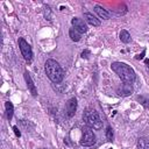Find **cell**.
I'll return each instance as SVG.
<instances>
[{
	"mask_svg": "<svg viewBox=\"0 0 149 149\" xmlns=\"http://www.w3.org/2000/svg\"><path fill=\"white\" fill-rule=\"evenodd\" d=\"M111 69L118 74V77L123 83L132 84L135 80V78H136L135 71L128 64H126V63H122V62H113L111 64Z\"/></svg>",
	"mask_w": 149,
	"mask_h": 149,
	"instance_id": "6da1fadb",
	"label": "cell"
},
{
	"mask_svg": "<svg viewBox=\"0 0 149 149\" xmlns=\"http://www.w3.org/2000/svg\"><path fill=\"white\" fill-rule=\"evenodd\" d=\"M44 69H45V74L52 83L58 84L64 79V71L59 65V63L56 62L55 59H51V58L47 59L44 64Z\"/></svg>",
	"mask_w": 149,
	"mask_h": 149,
	"instance_id": "7a4b0ae2",
	"label": "cell"
},
{
	"mask_svg": "<svg viewBox=\"0 0 149 149\" xmlns=\"http://www.w3.org/2000/svg\"><path fill=\"white\" fill-rule=\"evenodd\" d=\"M83 121L85 122L86 126H88L92 129H101L102 128V121L98 114L97 111L94 109H86L83 113Z\"/></svg>",
	"mask_w": 149,
	"mask_h": 149,
	"instance_id": "3957f363",
	"label": "cell"
},
{
	"mask_svg": "<svg viewBox=\"0 0 149 149\" xmlns=\"http://www.w3.org/2000/svg\"><path fill=\"white\" fill-rule=\"evenodd\" d=\"M95 143V134L93 133V129L88 126L83 127L81 129V137H80V144L84 147H91Z\"/></svg>",
	"mask_w": 149,
	"mask_h": 149,
	"instance_id": "277c9868",
	"label": "cell"
},
{
	"mask_svg": "<svg viewBox=\"0 0 149 149\" xmlns=\"http://www.w3.org/2000/svg\"><path fill=\"white\" fill-rule=\"evenodd\" d=\"M19 48H20V51L23 56V58L30 63L33 61V50H31V47L30 44L24 40V38H19Z\"/></svg>",
	"mask_w": 149,
	"mask_h": 149,
	"instance_id": "5b68a950",
	"label": "cell"
},
{
	"mask_svg": "<svg viewBox=\"0 0 149 149\" xmlns=\"http://www.w3.org/2000/svg\"><path fill=\"white\" fill-rule=\"evenodd\" d=\"M71 24H72V28H74L80 34H84V33L87 31V26H86L85 21L80 17H72Z\"/></svg>",
	"mask_w": 149,
	"mask_h": 149,
	"instance_id": "8992f818",
	"label": "cell"
},
{
	"mask_svg": "<svg viewBox=\"0 0 149 149\" xmlns=\"http://www.w3.org/2000/svg\"><path fill=\"white\" fill-rule=\"evenodd\" d=\"M76 111H77V99L70 98L65 104V112H66L68 118H72L74 115Z\"/></svg>",
	"mask_w": 149,
	"mask_h": 149,
	"instance_id": "52a82bcc",
	"label": "cell"
},
{
	"mask_svg": "<svg viewBox=\"0 0 149 149\" xmlns=\"http://www.w3.org/2000/svg\"><path fill=\"white\" fill-rule=\"evenodd\" d=\"M132 92H133L132 84H128V83H123L116 88V93L121 97H127V95L132 94Z\"/></svg>",
	"mask_w": 149,
	"mask_h": 149,
	"instance_id": "ba28073f",
	"label": "cell"
},
{
	"mask_svg": "<svg viewBox=\"0 0 149 149\" xmlns=\"http://www.w3.org/2000/svg\"><path fill=\"white\" fill-rule=\"evenodd\" d=\"M24 80L27 83V87L30 91V93L34 97H36L37 95V90H36V86H35V84H34V81H33V79H31V77H30L28 71H24Z\"/></svg>",
	"mask_w": 149,
	"mask_h": 149,
	"instance_id": "9c48e42d",
	"label": "cell"
},
{
	"mask_svg": "<svg viewBox=\"0 0 149 149\" xmlns=\"http://www.w3.org/2000/svg\"><path fill=\"white\" fill-rule=\"evenodd\" d=\"M84 19L91 26H94V27H99L100 26V20L97 16H94L92 13H84Z\"/></svg>",
	"mask_w": 149,
	"mask_h": 149,
	"instance_id": "30bf717a",
	"label": "cell"
},
{
	"mask_svg": "<svg viewBox=\"0 0 149 149\" xmlns=\"http://www.w3.org/2000/svg\"><path fill=\"white\" fill-rule=\"evenodd\" d=\"M94 12L98 14L99 17H101V19H104V20H108V19L111 17V14L107 12V9H105L104 7H101V6H99V5H95V6H94Z\"/></svg>",
	"mask_w": 149,
	"mask_h": 149,
	"instance_id": "8fae6325",
	"label": "cell"
},
{
	"mask_svg": "<svg viewBox=\"0 0 149 149\" xmlns=\"http://www.w3.org/2000/svg\"><path fill=\"white\" fill-rule=\"evenodd\" d=\"M5 108H6V118L7 120H12L13 118V113H14V106L10 101H6L5 102Z\"/></svg>",
	"mask_w": 149,
	"mask_h": 149,
	"instance_id": "7c38bea8",
	"label": "cell"
},
{
	"mask_svg": "<svg viewBox=\"0 0 149 149\" xmlns=\"http://www.w3.org/2000/svg\"><path fill=\"white\" fill-rule=\"evenodd\" d=\"M137 149H149V136H144V137L139 139Z\"/></svg>",
	"mask_w": 149,
	"mask_h": 149,
	"instance_id": "4fadbf2b",
	"label": "cell"
},
{
	"mask_svg": "<svg viewBox=\"0 0 149 149\" xmlns=\"http://www.w3.org/2000/svg\"><path fill=\"white\" fill-rule=\"evenodd\" d=\"M120 40H121V42H123V43H129L130 42V40H132V37H130V34L127 31V30H125V29H122L121 31H120Z\"/></svg>",
	"mask_w": 149,
	"mask_h": 149,
	"instance_id": "5bb4252c",
	"label": "cell"
},
{
	"mask_svg": "<svg viewBox=\"0 0 149 149\" xmlns=\"http://www.w3.org/2000/svg\"><path fill=\"white\" fill-rule=\"evenodd\" d=\"M69 36H70V38L73 41V42H78L79 40H80V33H78L74 28H70V30H69Z\"/></svg>",
	"mask_w": 149,
	"mask_h": 149,
	"instance_id": "9a60e30c",
	"label": "cell"
},
{
	"mask_svg": "<svg viewBox=\"0 0 149 149\" xmlns=\"http://www.w3.org/2000/svg\"><path fill=\"white\" fill-rule=\"evenodd\" d=\"M144 108H149V95H137L136 98Z\"/></svg>",
	"mask_w": 149,
	"mask_h": 149,
	"instance_id": "2e32d148",
	"label": "cell"
},
{
	"mask_svg": "<svg viewBox=\"0 0 149 149\" xmlns=\"http://www.w3.org/2000/svg\"><path fill=\"white\" fill-rule=\"evenodd\" d=\"M106 137H107L108 141H112L113 140V129H112L111 126H108L107 129H106Z\"/></svg>",
	"mask_w": 149,
	"mask_h": 149,
	"instance_id": "e0dca14e",
	"label": "cell"
},
{
	"mask_svg": "<svg viewBox=\"0 0 149 149\" xmlns=\"http://www.w3.org/2000/svg\"><path fill=\"white\" fill-rule=\"evenodd\" d=\"M90 50H84L83 52H81V58H85V59H87L88 58V56H90Z\"/></svg>",
	"mask_w": 149,
	"mask_h": 149,
	"instance_id": "ac0fdd59",
	"label": "cell"
},
{
	"mask_svg": "<svg viewBox=\"0 0 149 149\" xmlns=\"http://www.w3.org/2000/svg\"><path fill=\"white\" fill-rule=\"evenodd\" d=\"M45 19L51 20L50 19V8H49V6H45Z\"/></svg>",
	"mask_w": 149,
	"mask_h": 149,
	"instance_id": "d6986e66",
	"label": "cell"
},
{
	"mask_svg": "<svg viewBox=\"0 0 149 149\" xmlns=\"http://www.w3.org/2000/svg\"><path fill=\"white\" fill-rule=\"evenodd\" d=\"M13 130H14V133H15V135H16L17 137H20V136H21V132L19 130V128H17L16 126H13Z\"/></svg>",
	"mask_w": 149,
	"mask_h": 149,
	"instance_id": "ffe728a7",
	"label": "cell"
},
{
	"mask_svg": "<svg viewBox=\"0 0 149 149\" xmlns=\"http://www.w3.org/2000/svg\"><path fill=\"white\" fill-rule=\"evenodd\" d=\"M144 54H146V50H143L141 55H137V56H136V59H142V58H143V56H144Z\"/></svg>",
	"mask_w": 149,
	"mask_h": 149,
	"instance_id": "44dd1931",
	"label": "cell"
},
{
	"mask_svg": "<svg viewBox=\"0 0 149 149\" xmlns=\"http://www.w3.org/2000/svg\"><path fill=\"white\" fill-rule=\"evenodd\" d=\"M40 149H48V148H40Z\"/></svg>",
	"mask_w": 149,
	"mask_h": 149,
	"instance_id": "7402d4cb",
	"label": "cell"
}]
</instances>
